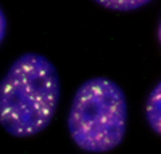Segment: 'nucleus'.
Listing matches in <instances>:
<instances>
[{
    "instance_id": "obj_1",
    "label": "nucleus",
    "mask_w": 161,
    "mask_h": 154,
    "mask_svg": "<svg viewBox=\"0 0 161 154\" xmlns=\"http://www.w3.org/2000/svg\"><path fill=\"white\" fill-rule=\"evenodd\" d=\"M60 101L57 68L39 53H24L0 84V122L15 136H31L52 122Z\"/></svg>"
},
{
    "instance_id": "obj_2",
    "label": "nucleus",
    "mask_w": 161,
    "mask_h": 154,
    "mask_svg": "<svg viewBox=\"0 0 161 154\" xmlns=\"http://www.w3.org/2000/svg\"><path fill=\"white\" fill-rule=\"evenodd\" d=\"M127 128V100L116 82L93 77L77 88L68 130L79 148L90 152L114 149Z\"/></svg>"
},
{
    "instance_id": "obj_3",
    "label": "nucleus",
    "mask_w": 161,
    "mask_h": 154,
    "mask_svg": "<svg viewBox=\"0 0 161 154\" xmlns=\"http://www.w3.org/2000/svg\"><path fill=\"white\" fill-rule=\"evenodd\" d=\"M147 121L156 133L161 135V82L152 90L147 100Z\"/></svg>"
},
{
    "instance_id": "obj_4",
    "label": "nucleus",
    "mask_w": 161,
    "mask_h": 154,
    "mask_svg": "<svg viewBox=\"0 0 161 154\" xmlns=\"http://www.w3.org/2000/svg\"><path fill=\"white\" fill-rule=\"evenodd\" d=\"M97 3L102 7H106L110 10L116 11H130V10H137L147 3H150L152 0H95Z\"/></svg>"
},
{
    "instance_id": "obj_5",
    "label": "nucleus",
    "mask_w": 161,
    "mask_h": 154,
    "mask_svg": "<svg viewBox=\"0 0 161 154\" xmlns=\"http://www.w3.org/2000/svg\"><path fill=\"white\" fill-rule=\"evenodd\" d=\"M0 18H2V42L5 38V34H7V19H5V13L2 10V15H0Z\"/></svg>"
},
{
    "instance_id": "obj_6",
    "label": "nucleus",
    "mask_w": 161,
    "mask_h": 154,
    "mask_svg": "<svg viewBox=\"0 0 161 154\" xmlns=\"http://www.w3.org/2000/svg\"><path fill=\"white\" fill-rule=\"evenodd\" d=\"M158 38H159V44H161V21H159V26H158Z\"/></svg>"
}]
</instances>
